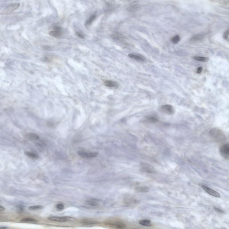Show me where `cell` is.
<instances>
[{"instance_id": "cell-14", "label": "cell", "mask_w": 229, "mask_h": 229, "mask_svg": "<svg viewBox=\"0 0 229 229\" xmlns=\"http://www.w3.org/2000/svg\"><path fill=\"white\" fill-rule=\"evenodd\" d=\"M144 121L148 123H155L158 121V120L157 119L156 117L150 116L146 117L144 120Z\"/></svg>"}, {"instance_id": "cell-26", "label": "cell", "mask_w": 229, "mask_h": 229, "mask_svg": "<svg viewBox=\"0 0 229 229\" xmlns=\"http://www.w3.org/2000/svg\"><path fill=\"white\" fill-rule=\"evenodd\" d=\"M56 208L58 210H64V206L62 204H58L56 206Z\"/></svg>"}, {"instance_id": "cell-6", "label": "cell", "mask_w": 229, "mask_h": 229, "mask_svg": "<svg viewBox=\"0 0 229 229\" xmlns=\"http://www.w3.org/2000/svg\"><path fill=\"white\" fill-rule=\"evenodd\" d=\"M202 188L206 192H207L208 194H209L210 195L212 196H213L219 198L221 196L218 192L216 191H214V190L208 187H206L204 185H202Z\"/></svg>"}, {"instance_id": "cell-8", "label": "cell", "mask_w": 229, "mask_h": 229, "mask_svg": "<svg viewBox=\"0 0 229 229\" xmlns=\"http://www.w3.org/2000/svg\"><path fill=\"white\" fill-rule=\"evenodd\" d=\"M20 4L18 3H14L13 4H10L3 11L2 13L3 14H7V13H10L13 11L15 10L17 8L19 7Z\"/></svg>"}, {"instance_id": "cell-20", "label": "cell", "mask_w": 229, "mask_h": 229, "mask_svg": "<svg viewBox=\"0 0 229 229\" xmlns=\"http://www.w3.org/2000/svg\"><path fill=\"white\" fill-rule=\"evenodd\" d=\"M96 14L91 15V16L88 19V20L86 22V26L90 25L94 21V20L96 19Z\"/></svg>"}, {"instance_id": "cell-19", "label": "cell", "mask_w": 229, "mask_h": 229, "mask_svg": "<svg viewBox=\"0 0 229 229\" xmlns=\"http://www.w3.org/2000/svg\"><path fill=\"white\" fill-rule=\"evenodd\" d=\"M194 59L195 60L197 61L202 62H208L209 60V58L207 57H202V56H194L193 57Z\"/></svg>"}, {"instance_id": "cell-27", "label": "cell", "mask_w": 229, "mask_h": 229, "mask_svg": "<svg viewBox=\"0 0 229 229\" xmlns=\"http://www.w3.org/2000/svg\"><path fill=\"white\" fill-rule=\"evenodd\" d=\"M223 37L225 40H227V41L229 40V30H228L225 32Z\"/></svg>"}, {"instance_id": "cell-17", "label": "cell", "mask_w": 229, "mask_h": 229, "mask_svg": "<svg viewBox=\"0 0 229 229\" xmlns=\"http://www.w3.org/2000/svg\"><path fill=\"white\" fill-rule=\"evenodd\" d=\"M139 224L140 225L144 226H148L150 227L152 226V224L151 223V222L149 220H143L140 221L139 222Z\"/></svg>"}, {"instance_id": "cell-9", "label": "cell", "mask_w": 229, "mask_h": 229, "mask_svg": "<svg viewBox=\"0 0 229 229\" xmlns=\"http://www.w3.org/2000/svg\"><path fill=\"white\" fill-rule=\"evenodd\" d=\"M108 225L112 226L113 227H115L116 228H119V229H123V228H125L126 227V225L124 224L123 223L119 222H113L109 223L108 224Z\"/></svg>"}, {"instance_id": "cell-12", "label": "cell", "mask_w": 229, "mask_h": 229, "mask_svg": "<svg viewBox=\"0 0 229 229\" xmlns=\"http://www.w3.org/2000/svg\"><path fill=\"white\" fill-rule=\"evenodd\" d=\"M49 34L54 37L58 38L60 37L62 35V30H54L49 32Z\"/></svg>"}, {"instance_id": "cell-25", "label": "cell", "mask_w": 229, "mask_h": 229, "mask_svg": "<svg viewBox=\"0 0 229 229\" xmlns=\"http://www.w3.org/2000/svg\"><path fill=\"white\" fill-rule=\"evenodd\" d=\"M16 210L17 212L22 213L23 212L24 210V207L22 205H18L16 206Z\"/></svg>"}, {"instance_id": "cell-3", "label": "cell", "mask_w": 229, "mask_h": 229, "mask_svg": "<svg viewBox=\"0 0 229 229\" xmlns=\"http://www.w3.org/2000/svg\"><path fill=\"white\" fill-rule=\"evenodd\" d=\"M78 154L80 157L86 159L93 158L97 157L98 155V153L97 152H87L82 151H78Z\"/></svg>"}, {"instance_id": "cell-2", "label": "cell", "mask_w": 229, "mask_h": 229, "mask_svg": "<svg viewBox=\"0 0 229 229\" xmlns=\"http://www.w3.org/2000/svg\"><path fill=\"white\" fill-rule=\"evenodd\" d=\"M140 167L142 171L150 174H154L156 172L154 168L147 163H142L140 164Z\"/></svg>"}, {"instance_id": "cell-18", "label": "cell", "mask_w": 229, "mask_h": 229, "mask_svg": "<svg viewBox=\"0 0 229 229\" xmlns=\"http://www.w3.org/2000/svg\"><path fill=\"white\" fill-rule=\"evenodd\" d=\"M136 189L138 192H146L149 191V188L146 186H140L137 187Z\"/></svg>"}, {"instance_id": "cell-23", "label": "cell", "mask_w": 229, "mask_h": 229, "mask_svg": "<svg viewBox=\"0 0 229 229\" xmlns=\"http://www.w3.org/2000/svg\"><path fill=\"white\" fill-rule=\"evenodd\" d=\"M87 203L88 204L92 206H98V200H90L87 201Z\"/></svg>"}, {"instance_id": "cell-29", "label": "cell", "mask_w": 229, "mask_h": 229, "mask_svg": "<svg viewBox=\"0 0 229 229\" xmlns=\"http://www.w3.org/2000/svg\"><path fill=\"white\" fill-rule=\"evenodd\" d=\"M203 70V68L202 67H199L197 68L196 72L197 74H200L202 72V71Z\"/></svg>"}, {"instance_id": "cell-30", "label": "cell", "mask_w": 229, "mask_h": 229, "mask_svg": "<svg viewBox=\"0 0 229 229\" xmlns=\"http://www.w3.org/2000/svg\"><path fill=\"white\" fill-rule=\"evenodd\" d=\"M76 35H77L79 37H80V38H84V36H83V35L82 34V33H80V32H77L76 33Z\"/></svg>"}, {"instance_id": "cell-32", "label": "cell", "mask_w": 229, "mask_h": 229, "mask_svg": "<svg viewBox=\"0 0 229 229\" xmlns=\"http://www.w3.org/2000/svg\"><path fill=\"white\" fill-rule=\"evenodd\" d=\"M0 228H7L6 227H0Z\"/></svg>"}, {"instance_id": "cell-21", "label": "cell", "mask_w": 229, "mask_h": 229, "mask_svg": "<svg viewBox=\"0 0 229 229\" xmlns=\"http://www.w3.org/2000/svg\"><path fill=\"white\" fill-rule=\"evenodd\" d=\"M81 223L85 225H93L97 223L96 222L90 220H87V219H84L81 221Z\"/></svg>"}, {"instance_id": "cell-1", "label": "cell", "mask_w": 229, "mask_h": 229, "mask_svg": "<svg viewBox=\"0 0 229 229\" xmlns=\"http://www.w3.org/2000/svg\"><path fill=\"white\" fill-rule=\"evenodd\" d=\"M210 135L213 138L216 139L218 142H222L225 141L226 140V136L222 131L217 128H214L211 130L210 131Z\"/></svg>"}, {"instance_id": "cell-22", "label": "cell", "mask_w": 229, "mask_h": 229, "mask_svg": "<svg viewBox=\"0 0 229 229\" xmlns=\"http://www.w3.org/2000/svg\"><path fill=\"white\" fill-rule=\"evenodd\" d=\"M180 36H178V35H177V36H176L173 37L172 38L171 41H172V42H173V44H177L178 42H180Z\"/></svg>"}, {"instance_id": "cell-4", "label": "cell", "mask_w": 229, "mask_h": 229, "mask_svg": "<svg viewBox=\"0 0 229 229\" xmlns=\"http://www.w3.org/2000/svg\"><path fill=\"white\" fill-rule=\"evenodd\" d=\"M160 110L162 112L165 114H172L174 112V110L173 106L170 104H166L162 105L161 107Z\"/></svg>"}, {"instance_id": "cell-33", "label": "cell", "mask_w": 229, "mask_h": 229, "mask_svg": "<svg viewBox=\"0 0 229 229\" xmlns=\"http://www.w3.org/2000/svg\"></svg>"}, {"instance_id": "cell-16", "label": "cell", "mask_w": 229, "mask_h": 229, "mask_svg": "<svg viewBox=\"0 0 229 229\" xmlns=\"http://www.w3.org/2000/svg\"><path fill=\"white\" fill-rule=\"evenodd\" d=\"M21 222L22 223H36L37 222V221L34 219L32 218H25L22 219Z\"/></svg>"}, {"instance_id": "cell-24", "label": "cell", "mask_w": 229, "mask_h": 229, "mask_svg": "<svg viewBox=\"0 0 229 229\" xmlns=\"http://www.w3.org/2000/svg\"><path fill=\"white\" fill-rule=\"evenodd\" d=\"M43 208V206H30L29 208V210H40Z\"/></svg>"}, {"instance_id": "cell-28", "label": "cell", "mask_w": 229, "mask_h": 229, "mask_svg": "<svg viewBox=\"0 0 229 229\" xmlns=\"http://www.w3.org/2000/svg\"><path fill=\"white\" fill-rule=\"evenodd\" d=\"M54 30H62V28L58 26H55L54 27Z\"/></svg>"}, {"instance_id": "cell-11", "label": "cell", "mask_w": 229, "mask_h": 229, "mask_svg": "<svg viewBox=\"0 0 229 229\" xmlns=\"http://www.w3.org/2000/svg\"><path fill=\"white\" fill-rule=\"evenodd\" d=\"M104 85L106 86L107 87L114 88V87H117L118 86V84L116 82H114V81H110V80L105 81L104 82Z\"/></svg>"}, {"instance_id": "cell-13", "label": "cell", "mask_w": 229, "mask_h": 229, "mask_svg": "<svg viewBox=\"0 0 229 229\" xmlns=\"http://www.w3.org/2000/svg\"><path fill=\"white\" fill-rule=\"evenodd\" d=\"M25 154L28 157H29L30 159L36 160L38 158V155L33 152H26Z\"/></svg>"}, {"instance_id": "cell-5", "label": "cell", "mask_w": 229, "mask_h": 229, "mask_svg": "<svg viewBox=\"0 0 229 229\" xmlns=\"http://www.w3.org/2000/svg\"><path fill=\"white\" fill-rule=\"evenodd\" d=\"M221 156L226 159L229 158V145L228 143L223 145L220 149Z\"/></svg>"}, {"instance_id": "cell-31", "label": "cell", "mask_w": 229, "mask_h": 229, "mask_svg": "<svg viewBox=\"0 0 229 229\" xmlns=\"http://www.w3.org/2000/svg\"><path fill=\"white\" fill-rule=\"evenodd\" d=\"M4 210H5V209H4V207H3V206H0V212H3Z\"/></svg>"}, {"instance_id": "cell-15", "label": "cell", "mask_w": 229, "mask_h": 229, "mask_svg": "<svg viewBox=\"0 0 229 229\" xmlns=\"http://www.w3.org/2000/svg\"><path fill=\"white\" fill-rule=\"evenodd\" d=\"M128 56L131 57L132 58H134V59L138 60V61L144 62V58H143L142 56L136 55H135V54H128Z\"/></svg>"}, {"instance_id": "cell-10", "label": "cell", "mask_w": 229, "mask_h": 229, "mask_svg": "<svg viewBox=\"0 0 229 229\" xmlns=\"http://www.w3.org/2000/svg\"><path fill=\"white\" fill-rule=\"evenodd\" d=\"M26 136L29 140L34 143L40 139L38 135L34 133H29V134H27Z\"/></svg>"}, {"instance_id": "cell-7", "label": "cell", "mask_w": 229, "mask_h": 229, "mask_svg": "<svg viewBox=\"0 0 229 229\" xmlns=\"http://www.w3.org/2000/svg\"><path fill=\"white\" fill-rule=\"evenodd\" d=\"M71 218L68 216H52L49 218V219L51 221H55L60 222H64L70 221Z\"/></svg>"}]
</instances>
